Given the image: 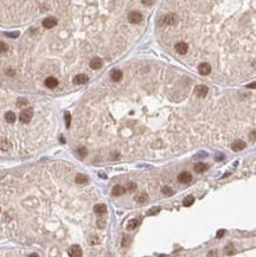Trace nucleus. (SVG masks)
I'll return each mask as SVG.
<instances>
[{"label": "nucleus", "mask_w": 256, "mask_h": 257, "mask_svg": "<svg viewBox=\"0 0 256 257\" xmlns=\"http://www.w3.org/2000/svg\"><path fill=\"white\" fill-rule=\"evenodd\" d=\"M33 117V109L32 108H25L22 110V113L19 115V119L23 123H29L31 119Z\"/></svg>", "instance_id": "1"}, {"label": "nucleus", "mask_w": 256, "mask_h": 257, "mask_svg": "<svg viewBox=\"0 0 256 257\" xmlns=\"http://www.w3.org/2000/svg\"><path fill=\"white\" fill-rule=\"evenodd\" d=\"M128 22L131 24H140L142 22V14L139 11H132L128 14Z\"/></svg>", "instance_id": "2"}, {"label": "nucleus", "mask_w": 256, "mask_h": 257, "mask_svg": "<svg viewBox=\"0 0 256 257\" xmlns=\"http://www.w3.org/2000/svg\"><path fill=\"white\" fill-rule=\"evenodd\" d=\"M162 22H164V24H165V25H169V26L176 25L177 22H178V17L174 13H169V14H166L165 17H164Z\"/></svg>", "instance_id": "3"}, {"label": "nucleus", "mask_w": 256, "mask_h": 257, "mask_svg": "<svg viewBox=\"0 0 256 257\" xmlns=\"http://www.w3.org/2000/svg\"><path fill=\"white\" fill-rule=\"evenodd\" d=\"M194 93H196V95L198 96V97H205L206 95H208V93H209V88L206 87V85H203V84H200V85H197L196 87V89H194Z\"/></svg>", "instance_id": "4"}, {"label": "nucleus", "mask_w": 256, "mask_h": 257, "mask_svg": "<svg viewBox=\"0 0 256 257\" xmlns=\"http://www.w3.org/2000/svg\"><path fill=\"white\" fill-rule=\"evenodd\" d=\"M247 147V143L242 140H235L232 143H231V149L234 152H240V151H243Z\"/></svg>", "instance_id": "5"}, {"label": "nucleus", "mask_w": 256, "mask_h": 257, "mask_svg": "<svg viewBox=\"0 0 256 257\" xmlns=\"http://www.w3.org/2000/svg\"><path fill=\"white\" fill-rule=\"evenodd\" d=\"M68 254H69V256H71V257H81V256H82V249H81L80 245L74 244V245L70 247Z\"/></svg>", "instance_id": "6"}, {"label": "nucleus", "mask_w": 256, "mask_h": 257, "mask_svg": "<svg viewBox=\"0 0 256 257\" xmlns=\"http://www.w3.org/2000/svg\"><path fill=\"white\" fill-rule=\"evenodd\" d=\"M174 49H176V51H177L179 54H185V53L189 51V45H187L185 42H178V43L174 45Z\"/></svg>", "instance_id": "7"}, {"label": "nucleus", "mask_w": 256, "mask_h": 257, "mask_svg": "<svg viewBox=\"0 0 256 257\" xmlns=\"http://www.w3.org/2000/svg\"><path fill=\"white\" fill-rule=\"evenodd\" d=\"M56 25H57V19L56 18H53V17H48L43 20V26L45 29H52Z\"/></svg>", "instance_id": "8"}, {"label": "nucleus", "mask_w": 256, "mask_h": 257, "mask_svg": "<svg viewBox=\"0 0 256 257\" xmlns=\"http://www.w3.org/2000/svg\"><path fill=\"white\" fill-rule=\"evenodd\" d=\"M192 180V175H191V173H189V172H181L179 175H178V181L179 182H181V184H189L190 181Z\"/></svg>", "instance_id": "9"}, {"label": "nucleus", "mask_w": 256, "mask_h": 257, "mask_svg": "<svg viewBox=\"0 0 256 257\" xmlns=\"http://www.w3.org/2000/svg\"><path fill=\"white\" fill-rule=\"evenodd\" d=\"M198 71H199L200 75L208 76L209 73L211 72V66L208 63H202V64H199V66H198Z\"/></svg>", "instance_id": "10"}, {"label": "nucleus", "mask_w": 256, "mask_h": 257, "mask_svg": "<svg viewBox=\"0 0 256 257\" xmlns=\"http://www.w3.org/2000/svg\"><path fill=\"white\" fill-rule=\"evenodd\" d=\"M89 65H90L91 69L97 70V69H101V68H102V65H103V61H102L100 57H95V58H93V59L90 61Z\"/></svg>", "instance_id": "11"}, {"label": "nucleus", "mask_w": 256, "mask_h": 257, "mask_svg": "<svg viewBox=\"0 0 256 257\" xmlns=\"http://www.w3.org/2000/svg\"><path fill=\"white\" fill-rule=\"evenodd\" d=\"M72 81H74V83H75V84L80 85V84H84V83H87V82H88V77H87V75H83V73H80V75H76Z\"/></svg>", "instance_id": "12"}, {"label": "nucleus", "mask_w": 256, "mask_h": 257, "mask_svg": "<svg viewBox=\"0 0 256 257\" xmlns=\"http://www.w3.org/2000/svg\"><path fill=\"white\" fill-rule=\"evenodd\" d=\"M58 85V81L55 77H48L45 80V87H48L49 89H53Z\"/></svg>", "instance_id": "13"}, {"label": "nucleus", "mask_w": 256, "mask_h": 257, "mask_svg": "<svg viewBox=\"0 0 256 257\" xmlns=\"http://www.w3.org/2000/svg\"><path fill=\"white\" fill-rule=\"evenodd\" d=\"M94 212L99 216H102L107 212V206L104 204H97V205L94 206Z\"/></svg>", "instance_id": "14"}, {"label": "nucleus", "mask_w": 256, "mask_h": 257, "mask_svg": "<svg viewBox=\"0 0 256 257\" xmlns=\"http://www.w3.org/2000/svg\"><path fill=\"white\" fill-rule=\"evenodd\" d=\"M111 77H112V80H113L114 82H120V81L122 80V77H123V73H122L121 70H114V71L111 73Z\"/></svg>", "instance_id": "15"}, {"label": "nucleus", "mask_w": 256, "mask_h": 257, "mask_svg": "<svg viewBox=\"0 0 256 257\" xmlns=\"http://www.w3.org/2000/svg\"><path fill=\"white\" fill-rule=\"evenodd\" d=\"M208 168H209V166L206 163H203V162H199V163H197L194 166V171L197 173H203V172L208 171Z\"/></svg>", "instance_id": "16"}, {"label": "nucleus", "mask_w": 256, "mask_h": 257, "mask_svg": "<svg viewBox=\"0 0 256 257\" xmlns=\"http://www.w3.org/2000/svg\"><path fill=\"white\" fill-rule=\"evenodd\" d=\"M125 192H126V189H125L123 186H121V185H116V186H114L113 190H112V193H113L114 196H122Z\"/></svg>", "instance_id": "17"}, {"label": "nucleus", "mask_w": 256, "mask_h": 257, "mask_svg": "<svg viewBox=\"0 0 256 257\" xmlns=\"http://www.w3.org/2000/svg\"><path fill=\"white\" fill-rule=\"evenodd\" d=\"M75 181L78 185H83V184H87L88 182V177L84 175V174H77L76 178H75Z\"/></svg>", "instance_id": "18"}, {"label": "nucleus", "mask_w": 256, "mask_h": 257, "mask_svg": "<svg viewBox=\"0 0 256 257\" xmlns=\"http://www.w3.org/2000/svg\"><path fill=\"white\" fill-rule=\"evenodd\" d=\"M11 147V142L7 139H0V149L7 151Z\"/></svg>", "instance_id": "19"}, {"label": "nucleus", "mask_w": 256, "mask_h": 257, "mask_svg": "<svg viewBox=\"0 0 256 257\" xmlns=\"http://www.w3.org/2000/svg\"><path fill=\"white\" fill-rule=\"evenodd\" d=\"M15 119H17V116H15V114L13 112H7L5 114V120L7 121V123H14Z\"/></svg>", "instance_id": "20"}, {"label": "nucleus", "mask_w": 256, "mask_h": 257, "mask_svg": "<svg viewBox=\"0 0 256 257\" xmlns=\"http://www.w3.org/2000/svg\"><path fill=\"white\" fill-rule=\"evenodd\" d=\"M138 225H139V220H138V219H132V220H129V222H128V224H127V230L132 231V230H134Z\"/></svg>", "instance_id": "21"}, {"label": "nucleus", "mask_w": 256, "mask_h": 257, "mask_svg": "<svg viewBox=\"0 0 256 257\" xmlns=\"http://www.w3.org/2000/svg\"><path fill=\"white\" fill-rule=\"evenodd\" d=\"M147 199H148L147 194H138V196L134 198V200L136 201V203H140V204H143L145 201H147Z\"/></svg>", "instance_id": "22"}, {"label": "nucleus", "mask_w": 256, "mask_h": 257, "mask_svg": "<svg viewBox=\"0 0 256 257\" xmlns=\"http://www.w3.org/2000/svg\"><path fill=\"white\" fill-rule=\"evenodd\" d=\"M193 201H194V197H193V196H187V197L184 199V201H183V204H184V206L189 207V206H191V205L193 204Z\"/></svg>", "instance_id": "23"}, {"label": "nucleus", "mask_w": 256, "mask_h": 257, "mask_svg": "<svg viewBox=\"0 0 256 257\" xmlns=\"http://www.w3.org/2000/svg\"><path fill=\"white\" fill-rule=\"evenodd\" d=\"M29 104V102H27V100H25V98H19L17 101V107L18 108H26V105Z\"/></svg>", "instance_id": "24"}, {"label": "nucleus", "mask_w": 256, "mask_h": 257, "mask_svg": "<svg viewBox=\"0 0 256 257\" xmlns=\"http://www.w3.org/2000/svg\"><path fill=\"white\" fill-rule=\"evenodd\" d=\"M161 192H162L164 194H166V196L173 194V190H172L171 187H169V186H164V187L161 189Z\"/></svg>", "instance_id": "25"}, {"label": "nucleus", "mask_w": 256, "mask_h": 257, "mask_svg": "<svg viewBox=\"0 0 256 257\" xmlns=\"http://www.w3.org/2000/svg\"><path fill=\"white\" fill-rule=\"evenodd\" d=\"M235 252V248L232 244H228L225 247V255H232Z\"/></svg>", "instance_id": "26"}, {"label": "nucleus", "mask_w": 256, "mask_h": 257, "mask_svg": "<svg viewBox=\"0 0 256 257\" xmlns=\"http://www.w3.org/2000/svg\"><path fill=\"white\" fill-rule=\"evenodd\" d=\"M136 190V185L135 184H133V182H129L127 185V189H126V191H128V192H134Z\"/></svg>", "instance_id": "27"}, {"label": "nucleus", "mask_w": 256, "mask_h": 257, "mask_svg": "<svg viewBox=\"0 0 256 257\" xmlns=\"http://www.w3.org/2000/svg\"><path fill=\"white\" fill-rule=\"evenodd\" d=\"M7 49H8V46L4 43V42H0V53H4V52H6L7 51Z\"/></svg>", "instance_id": "28"}, {"label": "nucleus", "mask_w": 256, "mask_h": 257, "mask_svg": "<svg viewBox=\"0 0 256 257\" xmlns=\"http://www.w3.org/2000/svg\"><path fill=\"white\" fill-rule=\"evenodd\" d=\"M87 153H88V151H87L85 147H80L78 148V154L81 156H87Z\"/></svg>", "instance_id": "29"}, {"label": "nucleus", "mask_w": 256, "mask_h": 257, "mask_svg": "<svg viewBox=\"0 0 256 257\" xmlns=\"http://www.w3.org/2000/svg\"><path fill=\"white\" fill-rule=\"evenodd\" d=\"M64 115H65V121H66V128H69L70 127V122H71V115L68 112H65Z\"/></svg>", "instance_id": "30"}, {"label": "nucleus", "mask_w": 256, "mask_h": 257, "mask_svg": "<svg viewBox=\"0 0 256 257\" xmlns=\"http://www.w3.org/2000/svg\"><path fill=\"white\" fill-rule=\"evenodd\" d=\"M159 211H160V207H153V209H151L150 211H148V214H157V213H159Z\"/></svg>", "instance_id": "31"}, {"label": "nucleus", "mask_w": 256, "mask_h": 257, "mask_svg": "<svg viewBox=\"0 0 256 257\" xmlns=\"http://www.w3.org/2000/svg\"><path fill=\"white\" fill-rule=\"evenodd\" d=\"M141 3H142L143 5H147V6H150V5H152V4H153V0H141Z\"/></svg>", "instance_id": "32"}, {"label": "nucleus", "mask_w": 256, "mask_h": 257, "mask_svg": "<svg viewBox=\"0 0 256 257\" xmlns=\"http://www.w3.org/2000/svg\"><path fill=\"white\" fill-rule=\"evenodd\" d=\"M249 136H250V139H253V140H256V129L255 131H253L250 134H249Z\"/></svg>", "instance_id": "33"}, {"label": "nucleus", "mask_w": 256, "mask_h": 257, "mask_svg": "<svg viewBox=\"0 0 256 257\" xmlns=\"http://www.w3.org/2000/svg\"><path fill=\"white\" fill-rule=\"evenodd\" d=\"M247 88H248V89H256V82H253V83L248 84Z\"/></svg>", "instance_id": "34"}, {"label": "nucleus", "mask_w": 256, "mask_h": 257, "mask_svg": "<svg viewBox=\"0 0 256 257\" xmlns=\"http://www.w3.org/2000/svg\"><path fill=\"white\" fill-rule=\"evenodd\" d=\"M224 230H219L218 232H217V238H221V237H223L224 236Z\"/></svg>", "instance_id": "35"}, {"label": "nucleus", "mask_w": 256, "mask_h": 257, "mask_svg": "<svg viewBox=\"0 0 256 257\" xmlns=\"http://www.w3.org/2000/svg\"><path fill=\"white\" fill-rule=\"evenodd\" d=\"M6 73H8V75H11V76H14V73H15V72H14L13 70H7Z\"/></svg>", "instance_id": "36"}, {"label": "nucleus", "mask_w": 256, "mask_h": 257, "mask_svg": "<svg viewBox=\"0 0 256 257\" xmlns=\"http://www.w3.org/2000/svg\"><path fill=\"white\" fill-rule=\"evenodd\" d=\"M18 34H19L18 32H14V33H8L7 36H10V37H18Z\"/></svg>", "instance_id": "37"}, {"label": "nucleus", "mask_w": 256, "mask_h": 257, "mask_svg": "<svg viewBox=\"0 0 256 257\" xmlns=\"http://www.w3.org/2000/svg\"><path fill=\"white\" fill-rule=\"evenodd\" d=\"M122 245H123V247L128 245V240H127V238H123V243H122Z\"/></svg>", "instance_id": "38"}, {"label": "nucleus", "mask_w": 256, "mask_h": 257, "mask_svg": "<svg viewBox=\"0 0 256 257\" xmlns=\"http://www.w3.org/2000/svg\"><path fill=\"white\" fill-rule=\"evenodd\" d=\"M0 212H1V209H0Z\"/></svg>", "instance_id": "39"}]
</instances>
